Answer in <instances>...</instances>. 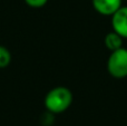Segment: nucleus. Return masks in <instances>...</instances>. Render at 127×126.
<instances>
[{
  "label": "nucleus",
  "instance_id": "nucleus-4",
  "mask_svg": "<svg viewBox=\"0 0 127 126\" xmlns=\"http://www.w3.org/2000/svg\"><path fill=\"white\" fill-rule=\"evenodd\" d=\"M93 7L103 16H113L122 7V0H93Z\"/></svg>",
  "mask_w": 127,
  "mask_h": 126
},
{
  "label": "nucleus",
  "instance_id": "nucleus-1",
  "mask_svg": "<svg viewBox=\"0 0 127 126\" xmlns=\"http://www.w3.org/2000/svg\"><path fill=\"white\" fill-rule=\"evenodd\" d=\"M72 103V94L70 89L58 86L50 89L45 97V107L53 114L64 113Z\"/></svg>",
  "mask_w": 127,
  "mask_h": 126
},
{
  "label": "nucleus",
  "instance_id": "nucleus-7",
  "mask_svg": "<svg viewBox=\"0 0 127 126\" xmlns=\"http://www.w3.org/2000/svg\"><path fill=\"white\" fill-rule=\"evenodd\" d=\"M48 0H25L27 4L31 8H41L47 3Z\"/></svg>",
  "mask_w": 127,
  "mask_h": 126
},
{
  "label": "nucleus",
  "instance_id": "nucleus-2",
  "mask_svg": "<svg viewBox=\"0 0 127 126\" xmlns=\"http://www.w3.org/2000/svg\"><path fill=\"white\" fill-rule=\"evenodd\" d=\"M107 70L115 78L127 77V49L122 47L112 51L107 60Z\"/></svg>",
  "mask_w": 127,
  "mask_h": 126
},
{
  "label": "nucleus",
  "instance_id": "nucleus-5",
  "mask_svg": "<svg viewBox=\"0 0 127 126\" xmlns=\"http://www.w3.org/2000/svg\"><path fill=\"white\" fill-rule=\"evenodd\" d=\"M104 42H105L106 48L109 49L110 51H114L116 49H119L123 47V37L113 30L105 36Z\"/></svg>",
  "mask_w": 127,
  "mask_h": 126
},
{
  "label": "nucleus",
  "instance_id": "nucleus-6",
  "mask_svg": "<svg viewBox=\"0 0 127 126\" xmlns=\"http://www.w3.org/2000/svg\"><path fill=\"white\" fill-rule=\"evenodd\" d=\"M11 63V53L8 48L0 45V68H6Z\"/></svg>",
  "mask_w": 127,
  "mask_h": 126
},
{
  "label": "nucleus",
  "instance_id": "nucleus-3",
  "mask_svg": "<svg viewBox=\"0 0 127 126\" xmlns=\"http://www.w3.org/2000/svg\"><path fill=\"white\" fill-rule=\"evenodd\" d=\"M113 30L123 38H127V6H122L112 16Z\"/></svg>",
  "mask_w": 127,
  "mask_h": 126
}]
</instances>
